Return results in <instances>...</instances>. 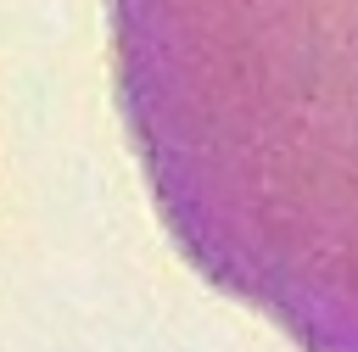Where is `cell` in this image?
<instances>
[{
	"instance_id": "cell-1",
	"label": "cell",
	"mask_w": 358,
	"mask_h": 352,
	"mask_svg": "<svg viewBox=\"0 0 358 352\" xmlns=\"http://www.w3.org/2000/svg\"><path fill=\"white\" fill-rule=\"evenodd\" d=\"M117 101L196 274L358 352V6L123 0Z\"/></svg>"
}]
</instances>
